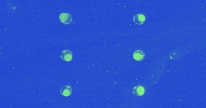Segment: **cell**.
I'll use <instances>...</instances> for the list:
<instances>
[{"label":"cell","instance_id":"obj_1","mask_svg":"<svg viewBox=\"0 0 206 108\" xmlns=\"http://www.w3.org/2000/svg\"><path fill=\"white\" fill-rule=\"evenodd\" d=\"M59 19L62 23L68 25L72 22V17L71 14L66 13H62L59 15Z\"/></svg>","mask_w":206,"mask_h":108},{"label":"cell","instance_id":"obj_2","mask_svg":"<svg viewBox=\"0 0 206 108\" xmlns=\"http://www.w3.org/2000/svg\"><path fill=\"white\" fill-rule=\"evenodd\" d=\"M60 58L65 61H71L72 59V53L69 50H64L60 53Z\"/></svg>","mask_w":206,"mask_h":108},{"label":"cell","instance_id":"obj_3","mask_svg":"<svg viewBox=\"0 0 206 108\" xmlns=\"http://www.w3.org/2000/svg\"><path fill=\"white\" fill-rule=\"evenodd\" d=\"M133 20L136 25H142L145 23V16L142 14H137L134 16Z\"/></svg>","mask_w":206,"mask_h":108},{"label":"cell","instance_id":"obj_4","mask_svg":"<svg viewBox=\"0 0 206 108\" xmlns=\"http://www.w3.org/2000/svg\"><path fill=\"white\" fill-rule=\"evenodd\" d=\"M132 91L136 96H142L145 93V88L141 85H137L133 88Z\"/></svg>","mask_w":206,"mask_h":108},{"label":"cell","instance_id":"obj_5","mask_svg":"<svg viewBox=\"0 0 206 108\" xmlns=\"http://www.w3.org/2000/svg\"><path fill=\"white\" fill-rule=\"evenodd\" d=\"M60 94L65 97H69L72 94V88L69 85H64L60 89Z\"/></svg>","mask_w":206,"mask_h":108},{"label":"cell","instance_id":"obj_6","mask_svg":"<svg viewBox=\"0 0 206 108\" xmlns=\"http://www.w3.org/2000/svg\"><path fill=\"white\" fill-rule=\"evenodd\" d=\"M145 55V54L143 50H136L133 53V57L135 60H136L138 61H140L144 59Z\"/></svg>","mask_w":206,"mask_h":108}]
</instances>
